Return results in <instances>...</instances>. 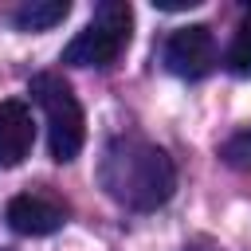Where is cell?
<instances>
[{"mask_svg":"<svg viewBox=\"0 0 251 251\" xmlns=\"http://www.w3.org/2000/svg\"><path fill=\"white\" fill-rule=\"evenodd\" d=\"M98 184L106 188V196L129 212H153L161 208L173 188H176V169L173 157L137 137V133H122L102 149L98 161Z\"/></svg>","mask_w":251,"mask_h":251,"instance_id":"obj_1","label":"cell"},{"mask_svg":"<svg viewBox=\"0 0 251 251\" xmlns=\"http://www.w3.org/2000/svg\"><path fill=\"white\" fill-rule=\"evenodd\" d=\"M27 94L31 102L43 110V126H47V149L59 165L75 161L82 153V141H86V118H82V106L71 90V82L55 71H43L27 82Z\"/></svg>","mask_w":251,"mask_h":251,"instance_id":"obj_2","label":"cell"},{"mask_svg":"<svg viewBox=\"0 0 251 251\" xmlns=\"http://www.w3.org/2000/svg\"><path fill=\"white\" fill-rule=\"evenodd\" d=\"M129 27H133V8L126 0H102L90 16V24L63 47V63L71 67H114L122 51L129 47Z\"/></svg>","mask_w":251,"mask_h":251,"instance_id":"obj_3","label":"cell"},{"mask_svg":"<svg viewBox=\"0 0 251 251\" xmlns=\"http://www.w3.org/2000/svg\"><path fill=\"white\" fill-rule=\"evenodd\" d=\"M161 59L176 78H204L216 67V35H212V27H204V24L176 27L165 39Z\"/></svg>","mask_w":251,"mask_h":251,"instance_id":"obj_4","label":"cell"},{"mask_svg":"<svg viewBox=\"0 0 251 251\" xmlns=\"http://www.w3.org/2000/svg\"><path fill=\"white\" fill-rule=\"evenodd\" d=\"M4 220L16 235H51L67 224V204L47 188H31L8 200Z\"/></svg>","mask_w":251,"mask_h":251,"instance_id":"obj_5","label":"cell"},{"mask_svg":"<svg viewBox=\"0 0 251 251\" xmlns=\"http://www.w3.org/2000/svg\"><path fill=\"white\" fill-rule=\"evenodd\" d=\"M35 145V122L27 102L4 98L0 102V169H16Z\"/></svg>","mask_w":251,"mask_h":251,"instance_id":"obj_6","label":"cell"},{"mask_svg":"<svg viewBox=\"0 0 251 251\" xmlns=\"http://www.w3.org/2000/svg\"><path fill=\"white\" fill-rule=\"evenodd\" d=\"M71 12L67 0H24L16 12H12V24L20 31H47L55 24H63Z\"/></svg>","mask_w":251,"mask_h":251,"instance_id":"obj_7","label":"cell"},{"mask_svg":"<svg viewBox=\"0 0 251 251\" xmlns=\"http://www.w3.org/2000/svg\"><path fill=\"white\" fill-rule=\"evenodd\" d=\"M227 67L231 75H251V24H243L235 35H231V47H227Z\"/></svg>","mask_w":251,"mask_h":251,"instance_id":"obj_8","label":"cell"},{"mask_svg":"<svg viewBox=\"0 0 251 251\" xmlns=\"http://www.w3.org/2000/svg\"><path fill=\"white\" fill-rule=\"evenodd\" d=\"M220 157H224L227 165H235V169L251 165V129H239V133H231V137L224 141Z\"/></svg>","mask_w":251,"mask_h":251,"instance_id":"obj_9","label":"cell"},{"mask_svg":"<svg viewBox=\"0 0 251 251\" xmlns=\"http://www.w3.org/2000/svg\"><path fill=\"white\" fill-rule=\"evenodd\" d=\"M184 251H220V247H216L212 239H204V235H200V239H192V243H184Z\"/></svg>","mask_w":251,"mask_h":251,"instance_id":"obj_10","label":"cell"},{"mask_svg":"<svg viewBox=\"0 0 251 251\" xmlns=\"http://www.w3.org/2000/svg\"><path fill=\"white\" fill-rule=\"evenodd\" d=\"M247 12H251V8H247Z\"/></svg>","mask_w":251,"mask_h":251,"instance_id":"obj_11","label":"cell"}]
</instances>
